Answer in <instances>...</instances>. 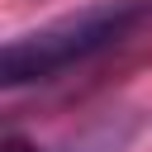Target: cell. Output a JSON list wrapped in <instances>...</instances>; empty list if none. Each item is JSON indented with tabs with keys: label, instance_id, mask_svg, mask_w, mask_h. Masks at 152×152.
<instances>
[{
	"label": "cell",
	"instance_id": "6da1fadb",
	"mask_svg": "<svg viewBox=\"0 0 152 152\" xmlns=\"http://www.w3.org/2000/svg\"><path fill=\"white\" fill-rule=\"evenodd\" d=\"M147 19H152V0H95V5L62 14L24 38H10L0 52V81L10 90L52 81L57 71H71V66L109 52L114 43L138 33Z\"/></svg>",
	"mask_w": 152,
	"mask_h": 152
},
{
	"label": "cell",
	"instance_id": "7a4b0ae2",
	"mask_svg": "<svg viewBox=\"0 0 152 152\" xmlns=\"http://www.w3.org/2000/svg\"><path fill=\"white\" fill-rule=\"evenodd\" d=\"M5 152H38V147H28L19 133H10V138H5Z\"/></svg>",
	"mask_w": 152,
	"mask_h": 152
}]
</instances>
